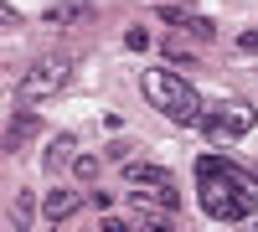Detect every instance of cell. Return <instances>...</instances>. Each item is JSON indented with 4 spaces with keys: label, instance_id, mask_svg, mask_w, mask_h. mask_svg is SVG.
<instances>
[{
    "label": "cell",
    "instance_id": "obj_1",
    "mask_svg": "<svg viewBox=\"0 0 258 232\" xmlns=\"http://www.w3.org/2000/svg\"><path fill=\"white\" fill-rule=\"evenodd\" d=\"M140 88H145V98L155 103L165 119H176V124H202V119H207L202 93L191 88L176 67H150V72L140 78Z\"/></svg>",
    "mask_w": 258,
    "mask_h": 232
},
{
    "label": "cell",
    "instance_id": "obj_2",
    "mask_svg": "<svg viewBox=\"0 0 258 232\" xmlns=\"http://www.w3.org/2000/svg\"><path fill=\"white\" fill-rule=\"evenodd\" d=\"M73 78V62L68 57H41V62H31L26 67V78H21V103H41V98H52L62 83Z\"/></svg>",
    "mask_w": 258,
    "mask_h": 232
},
{
    "label": "cell",
    "instance_id": "obj_3",
    "mask_svg": "<svg viewBox=\"0 0 258 232\" xmlns=\"http://www.w3.org/2000/svg\"><path fill=\"white\" fill-rule=\"evenodd\" d=\"M253 124H258V109H253V103H217V109H207L202 129L217 139V134H248Z\"/></svg>",
    "mask_w": 258,
    "mask_h": 232
},
{
    "label": "cell",
    "instance_id": "obj_4",
    "mask_svg": "<svg viewBox=\"0 0 258 232\" xmlns=\"http://www.w3.org/2000/svg\"><path fill=\"white\" fill-rule=\"evenodd\" d=\"M124 186H140V191H165V186H176V176L160 171V165H145V160H124Z\"/></svg>",
    "mask_w": 258,
    "mask_h": 232
},
{
    "label": "cell",
    "instance_id": "obj_5",
    "mask_svg": "<svg viewBox=\"0 0 258 232\" xmlns=\"http://www.w3.org/2000/svg\"><path fill=\"white\" fill-rule=\"evenodd\" d=\"M78 206H83V196L73 191V186H52V191L41 196V212H47L52 222H68V217L78 212Z\"/></svg>",
    "mask_w": 258,
    "mask_h": 232
},
{
    "label": "cell",
    "instance_id": "obj_6",
    "mask_svg": "<svg viewBox=\"0 0 258 232\" xmlns=\"http://www.w3.org/2000/svg\"><path fill=\"white\" fill-rule=\"evenodd\" d=\"M160 21H170V31H186V36H197V41H212V36H217V31H212L202 16H191V11H176V6H165V11H160Z\"/></svg>",
    "mask_w": 258,
    "mask_h": 232
},
{
    "label": "cell",
    "instance_id": "obj_7",
    "mask_svg": "<svg viewBox=\"0 0 258 232\" xmlns=\"http://www.w3.org/2000/svg\"><path fill=\"white\" fill-rule=\"evenodd\" d=\"M31 134H41V119H36V114H16V119L6 124V155H16Z\"/></svg>",
    "mask_w": 258,
    "mask_h": 232
},
{
    "label": "cell",
    "instance_id": "obj_8",
    "mask_svg": "<svg viewBox=\"0 0 258 232\" xmlns=\"http://www.w3.org/2000/svg\"><path fill=\"white\" fill-rule=\"evenodd\" d=\"M88 16H93V6H83V0H73V6H52V11H47L52 26H73V21H88Z\"/></svg>",
    "mask_w": 258,
    "mask_h": 232
},
{
    "label": "cell",
    "instance_id": "obj_9",
    "mask_svg": "<svg viewBox=\"0 0 258 232\" xmlns=\"http://www.w3.org/2000/svg\"><path fill=\"white\" fill-rule=\"evenodd\" d=\"M31 217H36V196L21 191V196H16V227H31Z\"/></svg>",
    "mask_w": 258,
    "mask_h": 232
},
{
    "label": "cell",
    "instance_id": "obj_10",
    "mask_svg": "<svg viewBox=\"0 0 258 232\" xmlns=\"http://www.w3.org/2000/svg\"><path fill=\"white\" fill-rule=\"evenodd\" d=\"M68 155H73V134H52V144H47V165L68 160Z\"/></svg>",
    "mask_w": 258,
    "mask_h": 232
},
{
    "label": "cell",
    "instance_id": "obj_11",
    "mask_svg": "<svg viewBox=\"0 0 258 232\" xmlns=\"http://www.w3.org/2000/svg\"><path fill=\"white\" fill-rule=\"evenodd\" d=\"M73 176L78 181H93L98 176V155H73Z\"/></svg>",
    "mask_w": 258,
    "mask_h": 232
},
{
    "label": "cell",
    "instance_id": "obj_12",
    "mask_svg": "<svg viewBox=\"0 0 258 232\" xmlns=\"http://www.w3.org/2000/svg\"><path fill=\"white\" fill-rule=\"evenodd\" d=\"M124 47H129V52H145V47H150L145 26H129V31H124Z\"/></svg>",
    "mask_w": 258,
    "mask_h": 232
},
{
    "label": "cell",
    "instance_id": "obj_13",
    "mask_svg": "<svg viewBox=\"0 0 258 232\" xmlns=\"http://www.w3.org/2000/svg\"><path fill=\"white\" fill-rule=\"evenodd\" d=\"M103 232H140V227H129L124 217H103Z\"/></svg>",
    "mask_w": 258,
    "mask_h": 232
},
{
    "label": "cell",
    "instance_id": "obj_14",
    "mask_svg": "<svg viewBox=\"0 0 258 232\" xmlns=\"http://www.w3.org/2000/svg\"><path fill=\"white\" fill-rule=\"evenodd\" d=\"M238 47H243V52H258V31H243V36H238Z\"/></svg>",
    "mask_w": 258,
    "mask_h": 232
},
{
    "label": "cell",
    "instance_id": "obj_15",
    "mask_svg": "<svg viewBox=\"0 0 258 232\" xmlns=\"http://www.w3.org/2000/svg\"><path fill=\"white\" fill-rule=\"evenodd\" d=\"M253 181H258V165H253Z\"/></svg>",
    "mask_w": 258,
    "mask_h": 232
}]
</instances>
